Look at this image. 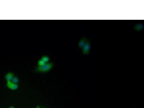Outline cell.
I'll return each instance as SVG.
<instances>
[{"instance_id":"11","label":"cell","mask_w":144,"mask_h":108,"mask_svg":"<svg viewBox=\"0 0 144 108\" xmlns=\"http://www.w3.org/2000/svg\"><path fill=\"white\" fill-rule=\"evenodd\" d=\"M45 108V107H42V108Z\"/></svg>"},{"instance_id":"7","label":"cell","mask_w":144,"mask_h":108,"mask_svg":"<svg viewBox=\"0 0 144 108\" xmlns=\"http://www.w3.org/2000/svg\"><path fill=\"white\" fill-rule=\"evenodd\" d=\"M19 81L18 78L16 76H14L12 79V80L11 81V82L16 84H18V83H19Z\"/></svg>"},{"instance_id":"2","label":"cell","mask_w":144,"mask_h":108,"mask_svg":"<svg viewBox=\"0 0 144 108\" xmlns=\"http://www.w3.org/2000/svg\"><path fill=\"white\" fill-rule=\"evenodd\" d=\"M6 86L9 89L12 91H15L18 89V84L14 83L11 81H7Z\"/></svg>"},{"instance_id":"9","label":"cell","mask_w":144,"mask_h":108,"mask_svg":"<svg viewBox=\"0 0 144 108\" xmlns=\"http://www.w3.org/2000/svg\"><path fill=\"white\" fill-rule=\"evenodd\" d=\"M35 108H40V106H37Z\"/></svg>"},{"instance_id":"5","label":"cell","mask_w":144,"mask_h":108,"mask_svg":"<svg viewBox=\"0 0 144 108\" xmlns=\"http://www.w3.org/2000/svg\"><path fill=\"white\" fill-rule=\"evenodd\" d=\"M87 40L85 38H83L79 42V47L81 48H83L84 46L85 45V44H86V42H87Z\"/></svg>"},{"instance_id":"10","label":"cell","mask_w":144,"mask_h":108,"mask_svg":"<svg viewBox=\"0 0 144 108\" xmlns=\"http://www.w3.org/2000/svg\"><path fill=\"white\" fill-rule=\"evenodd\" d=\"M8 108H15V107L13 106H11L9 107Z\"/></svg>"},{"instance_id":"3","label":"cell","mask_w":144,"mask_h":108,"mask_svg":"<svg viewBox=\"0 0 144 108\" xmlns=\"http://www.w3.org/2000/svg\"><path fill=\"white\" fill-rule=\"evenodd\" d=\"M90 43L89 41H87L85 45L83 48V53L87 54L88 53L89 51Z\"/></svg>"},{"instance_id":"6","label":"cell","mask_w":144,"mask_h":108,"mask_svg":"<svg viewBox=\"0 0 144 108\" xmlns=\"http://www.w3.org/2000/svg\"><path fill=\"white\" fill-rule=\"evenodd\" d=\"M41 60H42L43 61H44L45 63H48L50 61V58L48 56H43L41 58Z\"/></svg>"},{"instance_id":"1","label":"cell","mask_w":144,"mask_h":108,"mask_svg":"<svg viewBox=\"0 0 144 108\" xmlns=\"http://www.w3.org/2000/svg\"><path fill=\"white\" fill-rule=\"evenodd\" d=\"M53 65V63H47L42 66H37L36 68L35 71L39 73H46L50 71L52 68Z\"/></svg>"},{"instance_id":"8","label":"cell","mask_w":144,"mask_h":108,"mask_svg":"<svg viewBox=\"0 0 144 108\" xmlns=\"http://www.w3.org/2000/svg\"><path fill=\"white\" fill-rule=\"evenodd\" d=\"M46 63H45L44 61L40 59V60H39L38 62V66H42L44 65Z\"/></svg>"},{"instance_id":"4","label":"cell","mask_w":144,"mask_h":108,"mask_svg":"<svg viewBox=\"0 0 144 108\" xmlns=\"http://www.w3.org/2000/svg\"><path fill=\"white\" fill-rule=\"evenodd\" d=\"M14 76V74L11 72L7 73L5 76V79L7 81H11Z\"/></svg>"}]
</instances>
